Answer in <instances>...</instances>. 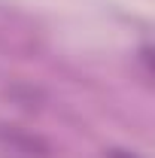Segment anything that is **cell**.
<instances>
[{
	"label": "cell",
	"instance_id": "1",
	"mask_svg": "<svg viewBox=\"0 0 155 158\" xmlns=\"http://www.w3.org/2000/svg\"><path fill=\"white\" fill-rule=\"evenodd\" d=\"M0 146L24 158H52V146L46 137L15 128V125H6V122H0Z\"/></svg>",
	"mask_w": 155,
	"mask_h": 158
},
{
	"label": "cell",
	"instance_id": "2",
	"mask_svg": "<svg viewBox=\"0 0 155 158\" xmlns=\"http://www.w3.org/2000/svg\"><path fill=\"white\" fill-rule=\"evenodd\" d=\"M6 98L21 110H40L46 103V94L34 85H12V88H6Z\"/></svg>",
	"mask_w": 155,
	"mask_h": 158
},
{
	"label": "cell",
	"instance_id": "3",
	"mask_svg": "<svg viewBox=\"0 0 155 158\" xmlns=\"http://www.w3.org/2000/svg\"><path fill=\"white\" fill-rule=\"evenodd\" d=\"M107 158H140V155L128 152V149H110V152H107Z\"/></svg>",
	"mask_w": 155,
	"mask_h": 158
}]
</instances>
